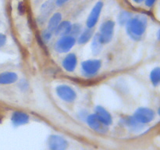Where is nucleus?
Here are the masks:
<instances>
[{
    "instance_id": "nucleus-1",
    "label": "nucleus",
    "mask_w": 160,
    "mask_h": 150,
    "mask_svg": "<svg viewBox=\"0 0 160 150\" xmlns=\"http://www.w3.org/2000/svg\"><path fill=\"white\" fill-rule=\"evenodd\" d=\"M147 27V20L143 16H137L131 18L127 23V31L131 38L138 40L145 34Z\"/></svg>"
},
{
    "instance_id": "nucleus-2",
    "label": "nucleus",
    "mask_w": 160,
    "mask_h": 150,
    "mask_svg": "<svg viewBox=\"0 0 160 150\" xmlns=\"http://www.w3.org/2000/svg\"><path fill=\"white\" fill-rule=\"evenodd\" d=\"M114 26L115 23L112 20H106L101 25L100 33L98 34L103 44L109 43L112 40L114 32Z\"/></svg>"
},
{
    "instance_id": "nucleus-3",
    "label": "nucleus",
    "mask_w": 160,
    "mask_h": 150,
    "mask_svg": "<svg viewBox=\"0 0 160 150\" xmlns=\"http://www.w3.org/2000/svg\"><path fill=\"white\" fill-rule=\"evenodd\" d=\"M75 42L76 40L73 36H62L56 42V50L61 53L67 52L73 48V45H75Z\"/></svg>"
},
{
    "instance_id": "nucleus-4",
    "label": "nucleus",
    "mask_w": 160,
    "mask_h": 150,
    "mask_svg": "<svg viewBox=\"0 0 160 150\" xmlns=\"http://www.w3.org/2000/svg\"><path fill=\"white\" fill-rule=\"evenodd\" d=\"M154 117V112L148 108H139L136 110L134 115V118L142 124L150 123L152 121Z\"/></svg>"
},
{
    "instance_id": "nucleus-5",
    "label": "nucleus",
    "mask_w": 160,
    "mask_h": 150,
    "mask_svg": "<svg viewBox=\"0 0 160 150\" xmlns=\"http://www.w3.org/2000/svg\"><path fill=\"white\" fill-rule=\"evenodd\" d=\"M48 146L49 150H66L68 147V142L64 138L53 134L48 138Z\"/></svg>"
},
{
    "instance_id": "nucleus-6",
    "label": "nucleus",
    "mask_w": 160,
    "mask_h": 150,
    "mask_svg": "<svg viewBox=\"0 0 160 150\" xmlns=\"http://www.w3.org/2000/svg\"><path fill=\"white\" fill-rule=\"evenodd\" d=\"M56 92L59 97H60L62 100L67 102H71L74 101L77 97L76 92L71 88L67 85L58 86L56 88Z\"/></svg>"
},
{
    "instance_id": "nucleus-7",
    "label": "nucleus",
    "mask_w": 160,
    "mask_h": 150,
    "mask_svg": "<svg viewBox=\"0 0 160 150\" xmlns=\"http://www.w3.org/2000/svg\"><path fill=\"white\" fill-rule=\"evenodd\" d=\"M82 70L85 74L92 76L95 75L99 70L101 67V61L98 59H90L84 61L81 64Z\"/></svg>"
},
{
    "instance_id": "nucleus-8",
    "label": "nucleus",
    "mask_w": 160,
    "mask_h": 150,
    "mask_svg": "<svg viewBox=\"0 0 160 150\" xmlns=\"http://www.w3.org/2000/svg\"><path fill=\"white\" fill-rule=\"evenodd\" d=\"M103 7V3L102 2H98L93 9L91 11L90 14H89L87 20V26L88 28H92L96 25L97 22H98L99 16L101 14L102 9Z\"/></svg>"
},
{
    "instance_id": "nucleus-9",
    "label": "nucleus",
    "mask_w": 160,
    "mask_h": 150,
    "mask_svg": "<svg viewBox=\"0 0 160 150\" xmlns=\"http://www.w3.org/2000/svg\"><path fill=\"white\" fill-rule=\"evenodd\" d=\"M87 123L91 128H92L95 131H98V132H105L107 130V128H106L107 126L103 124L98 120V118L96 117L95 114H91L88 117Z\"/></svg>"
},
{
    "instance_id": "nucleus-10",
    "label": "nucleus",
    "mask_w": 160,
    "mask_h": 150,
    "mask_svg": "<svg viewBox=\"0 0 160 150\" xmlns=\"http://www.w3.org/2000/svg\"><path fill=\"white\" fill-rule=\"evenodd\" d=\"M95 115L98 117V120L106 126H109L112 123V117L109 113V112L102 106H97L95 108Z\"/></svg>"
},
{
    "instance_id": "nucleus-11",
    "label": "nucleus",
    "mask_w": 160,
    "mask_h": 150,
    "mask_svg": "<svg viewBox=\"0 0 160 150\" xmlns=\"http://www.w3.org/2000/svg\"><path fill=\"white\" fill-rule=\"evenodd\" d=\"M12 123L15 126H20V125L26 124L29 121V117L28 114L23 112H14L11 117Z\"/></svg>"
},
{
    "instance_id": "nucleus-12",
    "label": "nucleus",
    "mask_w": 160,
    "mask_h": 150,
    "mask_svg": "<svg viewBox=\"0 0 160 150\" xmlns=\"http://www.w3.org/2000/svg\"><path fill=\"white\" fill-rule=\"evenodd\" d=\"M61 19H62V15L59 12H56V13L53 14L51 18H50L49 21H48L47 31L50 32L51 34L56 31V28L60 23Z\"/></svg>"
},
{
    "instance_id": "nucleus-13",
    "label": "nucleus",
    "mask_w": 160,
    "mask_h": 150,
    "mask_svg": "<svg viewBox=\"0 0 160 150\" xmlns=\"http://www.w3.org/2000/svg\"><path fill=\"white\" fill-rule=\"evenodd\" d=\"M62 66L64 69L69 72L73 71L77 66V58L74 54H70L63 59Z\"/></svg>"
},
{
    "instance_id": "nucleus-14",
    "label": "nucleus",
    "mask_w": 160,
    "mask_h": 150,
    "mask_svg": "<svg viewBox=\"0 0 160 150\" xmlns=\"http://www.w3.org/2000/svg\"><path fill=\"white\" fill-rule=\"evenodd\" d=\"M72 24L70 21H62L60 22L59 26L57 27L56 30V34L57 35L66 36L70 34V31H71Z\"/></svg>"
},
{
    "instance_id": "nucleus-15",
    "label": "nucleus",
    "mask_w": 160,
    "mask_h": 150,
    "mask_svg": "<svg viewBox=\"0 0 160 150\" xmlns=\"http://www.w3.org/2000/svg\"><path fill=\"white\" fill-rule=\"evenodd\" d=\"M17 80V74L13 72H4L0 73V84H12Z\"/></svg>"
},
{
    "instance_id": "nucleus-16",
    "label": "nucleus",
    "mask_w": 160,
    "mask_h": 150,
    "mask_svg": "<svg viewBox=\"0 0 160 150\" xmlns=\"http://www.w3.org/2000/svg\"><path fill=\"white\" fill-rule=\"evenodd\" d=\"M102 42L101 41L100 36L98 34H96L94 37L93 40H92V52L95 55L98 54L101 52L102 47Z\"/></svg>"
},
{
    "instance_id": "nucleus-17",
    "label": "nucleus",
    "mask_w": 160,
    "mask_h": 150,
    "mask_svg": "<svg viewBox=\"0 0 160 150\" xmlns=\"http://www.w3.org/2000/svg\"><path fill=\"white\" fill-rule=\"evenodd\" d=\"M53 8H54V3H53L52 0H48V2L44 3L42 6V9H41L42 16H43L44 17H46L52 12Z\"/></svg>"
},
{
    "instance_id": "nucleus-18",
    "label": "nucleus",
    "mask_w": 160,
    "mask_h": 150,
    "mask_svg": "<svg viewBox=\"0 0 160 150\" xmlns=\"http://www.w3.org/2000/svg\"><path fill=\"white\" fill-rule=\"evenodd\" d=\"M92 34H93V32H92V28H88V29L85 30V31L80 35L79 38H78V42H79L80 44H85L86 42H88L91 38H92Z\"/></svg>"
},
{
    "instance_id": "nucleus-19",
    "label": "nucleus",
    "mask_w": 160,
    "mask_h": 150,
    "mask_svg": "<svg viewBox=\"0 0 160 150\" xmlns=\"http://www.w3.org/2000/svg\"><path fill=\"white\" fill-rule=\"evenodd\" d=\"M132 18V15L131 12H127V11H123L120 13L118 17V21L120 25H124L128 23L131 19Z\"/></svg>"
},
{
    "instance_id": "nucleus-20",
    "label": "nucleus",
    "mask_w": 160,
    "mask_h": 150,
    "mask_svg": "<svg viewBox=\"0 0 160 150\" xmlns=\"http://www.w3.org/2000/svg\"><path fill=\"white\" fill-rule=\"evenodd\" d=\"M150 78H151V81L152 82V84L154 85H158L160 81V70L159 68H155L154 70L152 71L151 75H150Z\"/></svg>"
},
{
    "instance_id": "nucleus-21",
    "label": "nucleus",
    "mask_w": 160,
    "mask_h": 150,
    "mask_svg": "<svg viewBox=\"0 0 160 150\" xmlns=\"http://www.w3.org/2000/svg\"><path fill=\"white\" fill-rule=\"evenodd\" d=\"M128 125L130 127V128L134 129V131H138V130H140L142 128V123H139L138 121H137V120L134 118V117H130V118L128 119Z\"/></svg>"
},
{
    "instance_id": "nucleus-22",
    "label": "nucleus",
    "mask_w": 160,
    "mask_h": 150,
    "mask_svg": "<svg viewBox=\"0 0 160 150\" xmlns=\"http://www.w3.org/2000/svg\"><path fill=\"white\" fill-rule=\"evenodd\" d=\"M81 26L78 24H74L72 25L71 28V31H70V34H73V35H76V34H80L81 32Z\"/></svg>"
},
{
    "instance_id": "nucleus-23",
    "label": "nucleus",
    "mask_w": 160,
    "mask_h": 150,
    "mask_svg": "<svg viewBox=\"0 0 160 150\" xmlns=\"http://www.w3.org/2000/svg\"><path fill=\"white\" fill-rule=\"evenodd\" d=\"M6 35H4L3 34H1V33H0V48L2 47L3 45L6 44Z\"/></svg>"
},
{
    "instance_id": "nucleus-24",
    "label": "nucleus",
    "mask_w": 160,
    "mask_h": 150,
    "mask_svg": "<svg viewBox=\"0 0 160 150\" xmlns=\"http://www.w3.org/2000/svg\"><path fill=\"white\" fill-rule=\"evenodd\" d=\"M43 37H44V39H45V40L48 41L50 38H51L52 34H51V33H50V32H48V31H46L45 33H44Z\"/></svg>"
},
{
    "instance_id": "nucleus-25",
    "label": "nucleus",
    "mask_w": 160,
    "mask_h": 150,
    "mask_svg": "<svg viewBox=\"0 0 160 150\" xmlns=\"http://www.w3.org/2000/svg\"><path fill=\"white\" fill-rule=\"evenodd\" d=\"M156 2V0H145V4H146V6L151 7V6H152L155 4Z\"/></svg>"
},
{
    "instance_id": "nucleus-26",
    "label": "nucleus",
    "mask_w": 160,
    "mask_h": 150,
    "mask_svg": "<svg viewBox=\"0 0 160 150\" xmlns=\"http://www.w3.org/2000/svg\"><path fill=\"white\" fill-rule=\"evenodd\" d=\"M68 1L69 0H56V6H62V5L65 4V3Z\"/></svg>"
},
{
    "instance_id": "nucleus-27",
    "label": "nucleus",
    "mask_w": 160,
    "mask_h": 150,
    "mask_svg": "<svg viewBox=\"0 0 160 150\" xmlns=\"http://www.w3.org/2000/svg\"><path fill=\"white\" fill-rule=\"evenodd\" d=\"M133 1L135 2H137V3H141V2H142L145 1V0H133Z\"/></svg>"
}]
</instances>
